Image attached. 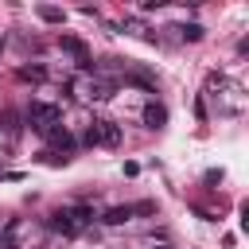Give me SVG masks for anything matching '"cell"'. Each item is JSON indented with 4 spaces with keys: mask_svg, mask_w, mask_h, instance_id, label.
<instances>
[{
    "mask_svg": "<svg viewBox=\"0 0 249 249\" xmlns=\"http://www.w3.org/2000/svg\"><path fill=\"white\" fill-rule=\"evenodd\" d=\"M58 117H62V109H58V105H47V101H35V105L27 109V124H31L35 132L58 128Z\"/></svg>",
    "mask_w": 249,
    "mask_h": 249,
    "instance_id": "1",
    "label": "cell"
},
{
    "mask_svg": "<svg viewBox=\"0 0 249 249\" xmlns=\"http://www.w3.org/2000/svg\"><path fill=\"white\" fill-rule=\"evenodd\" d=\"M86 144H93V148H117V144H121V124H113V121H93V124L86 128Z\"/></svg>",
    "mask_w": 249,
    "mask_h": 249,
    "instance_id": "2",
    "label": "cell"
},
{
    "mask_svg": "<svg viewBox=\"0 0 249 249\" xmlns=\"http://www.w3.org/2000/svg\"><path fill=\"white\" fill-rule=\"evenodd\" d=\"M58 47H62V51H70V54L78 58V66H82V70H89V66H93V62H89V51H86V43H82V39L62 35V39H58Z\"/></svg>",
    "mask_w": 249,
    "mask_h": 249,
    "instance_id": "3",
    "label": "cell"
},
{
    "mask_svg": "<svg viewBox=\"0 0 249 249\" xmlns=\"http://www.w3.org/2000/svg\"><path fill=\"white\" fill-rule=\"evenodd\" d=\"M51 230H58L62 237H74V233H82V226L74 222V214H70V210H58V214H51Z\"/></svg>",
    "mask_w": 249,
    "mask_h": 249,
    "instance_id": "4",
    "label": "cell"
},
{
    "mask_svg": "<svg viewBox=\"0 0 249 249\" xmlns=\"http://www.w3.org/2000/svg\"><path fill=\"white\" fill-rule=\"evenodd\" d=\"M144 124H148V128H163V124H167V109H163L160 101H148V105H144Z\"/></svg>",
    "mask_w": 249,
    "mask_h": 249,
    "instance_id": "5",
    "label": "cell"
},
{
    "mask_svg": "<svg viewBox=\"0 0 249 249\" xmlns=\"http://www.w3.org/2000/svg\"><path fill=\"white\" fill-rule=\"evenodd\" d=\"M113 89H117V82H113V78H93V82H89V97H93V101L113 97Z\"/></svg>",
    "mask_w": 249,
    "mask_h": 249,
    "instance_id": "6",
    "label": "cell"
},
{
    "mask_svg": "<svg viewBox=\"0 0 249 249\" xmlns=\"http://www.w3.org/2000/svg\"><path fill=\"white\" fill-rule=\"evenodd\" d=\"M128 218H132V206H109L101 222H105V226H124Z\"/></svg>",
    "mask_w": 249,
    "mask_h": 249,
    "instance_id": "7",
    "label": "cell"
},
{
    "mask_svg": "<svg viewBox=\"0 0 249 249\" xmlns=\"http://www.w3.org/2000/svg\"><path fill=\"white\" fill-rule=\"evenodd\" d=\"M35 12H39V19H47V23H62V19H66V12H62V8H51V4H39Z\"/></svg>",
    "mask_w": 249,
    "mask_h": 249,
    "instance_id": "8",
    "label": "cell"
},
{
    "mask_svg": "<svg viewBox=\"0 0 249 249\" xmlns=\"http://www.w3.org/2000/svg\"><path fill=\"white\" fill-rule=\"evenodd\" d=\"M16 78H19V82H43V78H47V70H43V66H19V70H16Z\"/></svg>",
    "mask_w": 249,
    "mask_h": 249,
    "instance_id": "9",
    "label": "cell"
},
{
    "mask_svg": "<svg viewBox=\"0 0 249 249\" xmlns=\"http://www.w3.org/2000/svg\"><path fill=\"white\" fill-rule=\"evenodd\" d=\"M47 140H51L54 148H62V152H70V148H74V140L66 136V128H51V132H47Z\"/></svg>",
    "mask_w": 249,
    "mask_h": 249,
    "instance_id": "10",
    "label": "cell"
},
{
    "mask_svg": "<svg viewBox=\"0 0 249 249\" xmlns=\"http://www.w3.org/2000/svg\"><path fill=\"white\" fill-rule=\"evenodd\" d=\"M70 214H74V222L86 230L89 222H93V206H86V202H78V206H70Z\"/></svg>",
    "mask_w": 249,
    "mask_h": 249,
    "instance_id": "11",
    "label": "cell"
},
{
    "mask_svg": "<svg viewBox=\"0 0 249 249\" xmlns=\"http://www.w3.org/2000/svg\"><path fill=\"white\" fill-rule=\"evenodd\" d=\"M0 249H16V222L4 226V233H0Z\"/></svg>",
    "mask_w": 249,
    "mask_h": 249,
    "instance_id": "12",
    "label": "cell"
},
{
    "mask_svg": "<svg viewBox=\"0 0 249 249\" xmlns=\"http://www.w3.org/2000/svg\"><path fill=\"white\" fill-rule=\"evenodd\" d=\"M179 31H183V39H191V43L202 39V27H198V23H187V27H179Z\"/></svg>",
    "mask_w": 249,
    "mask_h": 249,
    "instance_id": "13",
    "label": "cell"
},
{
    "mask_svg": "<svg viewBox=\"0 0 249 249\" xmlns=\"http://www.w3.org/2000/svg\"><path fill=\"white\" fill-rule=\"evenodd\" d=\"M16 121H19V117H16L12 109H4V113H0V124H4L8 132H16Z\"/></svg>",
    "mask_w": 249,
    "mask_h": 249,
    "instance_id": "14",
    "label": "cell"
},
{
    "mask_svg": "<svg viewBox=\"0 0 249 249\" xmlns=\"http://www.w3.org/2000/svg\"><path fill=\"white\" fill-rule=\"evenodd\" d=\"M160 249H163V245H160Z\"/></svg>",
    "mask_w": 249,
    "mask_h": 249,
    "instance_id": "15",
    "label": "cell"
}]
</instances>
